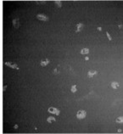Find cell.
<instances>
[{"instance_id": "obj_1", "label": "cell", "mask_w": 123, "mask_h": 134, "mask_svg": "<svg viewBox=\"0 0 123 134\" xmlns=\"http://www.w3.org/2000/svg\"><path fill=\"white\" fill-rule=\"evenodd\" d=\"M87 113L85 110H79L76 114V117L79 119V120H82V119H84L86 117Z\"/></svg>"}, {"instance_id": "obj_2", "label": "cell", "mask_w": 123, "mask_h": 134, "mask_svg": "<svg viewBox=\"0 0 123 134\" xmlns=\"http://www.w3.org/2000/svg\"><path fill=\"white\" fill-rule=\"evenodd\" d=\"M48 111H49L50 114H54V115H59V113H60L59 109H57L54 107H50Z\"/></svg>"}, {"instance_id": "obj_3", "label": "cell", "mask_w": 123, "mask_h": 134, "mask_svg": "<svg viewBox=\"0 0 123 134\" xmlns=\"http://www.w3.org/2000/svg\"><path fill=\"white\" fill-rule=\"evenodd\" d=\"M37 20H42V21H47V20H49V17L43 14H38L37 15Z\"/></svg>"}, {"instance_id": "obj_4", "label": "cell", "mask_w": 123, "mask_h": 134, "mask_svg": "<svg viewBox=\"0 0 123 134\" xmlns=\"http://www.w3.org/2000/svg\"><path fill=\"white\" fill-rule=\"evenodd\" d=\"M4 65L7 66H9V67H10V68L12 69H16V70H19V67L17 66V65L15 64V63H12V62H5L4 63Z\"/></svg>"}, {"instance_id": "obj_5", "label": "cell", "mask_w": 123, "mask_h": 134, "mask_svg": "<svg viewBox=\"0 0 123 134\" xmlns=\"http://www.w3.org/2000/svg\"><path fill=\"white\" fill-rule=\"evenodd\" d=\"M13 25H14L15 28H18L20 26V20H19V19H15L14 20H13Z\"/></svg>"}, {"instance_id": "obj_6", "label": "cell", "mask_w": 123, "mask_h": 134, "mask_svg": "<svg viewBox=\"0 0 123 134\" xmlns=\"http://www.w3.org/2000/svg\"><path fill=\"white\" fill-rule=\"evenodd\" d=\"M110 87H111L112 88H114V89H117V88H119V83H118V82H112V83L110 84Z\"/></svg>"}, {"instance_id": "obj_7", "label": "cell", "mask_w": 123, "mask_h": 134, "mask_svg": "<svg viewBox=\"0 0 123 134\" xmlns=\"http://www.w3.org/2000/svg\"><path fill=\"white\" fill-rule=\"evenodd\" d=\"M82 26H83V24H82V23H78V24H77V25H76V32H79V31H81V29L82 28Z\"/></svg>"}, {"instance_id": "obj_8", "label": "cell", "mask_w": 123, "mask_h": 134, "mask_svg": "<svg viewBox=\"0 0 123 134\" xmlns=\"http://www.w3.org/2000/svg\"><path fill=\"white\" fill-rule=\"evenodd\" d=\"M41 65L42 66H46V65H48L49 64V60H42L41 61Z\"/></svg>"}, {"instance_id": "obj_9", "label": "cell", "mask_w": 123, "mask_h": 134, "mask_svg": "<svg viewBox=\"0 0 123 134\" xmlns=\"http://www.w3.org/2000/svg\"><path fill=\"white\" fill-rule=\"evenodd\" d=\"M96 74H97V71H96V70H94V71H89L88 73V77H93V76H94Z\"/></svg>"}, {"instance_id": "obj_10", "label": "cell", "mask_w": 123, "mask_h": 134, "mask_svg": "<svg viewBox=\"0 0 123 134\" xmlns=\"http://www.w3.org/2000/svg\"><path fill=\"white\" fill-rule=\"evenodd\" d=\"M47 121L49 123H53V122H54V121H55V118H54V117H52V116L48 117Z\"/></svg>"}, {"instance_id": "obj_11", "label": "cell", "mask_w": 123, "mask_h": 134, "mask_svg": "<svg viewBox=\"0 0 123 134\" xmlns=\"http://www.w3.org/2000/svg\"><path fill=\"white\" fill-rule=\"evenodd\" d=\"M88 53H89V49H83L81 50V54L82 55H88Z\"/></svg>"}, {"instance_id": "obj_12", "label": "cell", "mask_w": 123, "mask_h": 134, "mask_svg": "<svg viewBox=\"0 0 123 134\" xmlns=\"http://www.w3.org/2000/svg\"><path fill=\"white\" fill-rule=\"evenodd\" d=\"M76 90H77V88H76V85H73L72 87H71V88H70V91L72 92V93H76Z\"/></svg>"}, {"instance_id": "obj_13", "label": "cell", "mask_w": 123, "mask_h": 134, "mask_svg": "<svg viewBox=\"0 0 123 134\" xmlns=\"http://www.w3.org/2000/svg\"><path fill=\"white\" fill-rule=\"evenodd\" d=\"M122 121H123L122 116H120V117H118V118L116 119V122H117V123H122Z\"/></svg>"}, {"instance_id": "obj_14", "label": "cell", "mask_w": 123, "mask_h": 134, "mask_svg": "<svg viewBox=\"0 0 123 134\" xmlns=\"http://www.w3.org/2000/svg\"><path fill=\"white\" fill-rule=\"evenodd\" d=\"M55 4L58 5V7H61V6H62V3H61L60 1H55Z\"/></svg>"}, {"instance_id": "obj_15", "label": "cell", "mask_w": 123, "mask_h": 134, "mask_svg": "<svg viewBox=\"0 0 123 134\" xmlns=\"http://www.w3.org/2000/svg\"><path fill=\"white\" fill-rule=\"evenodd\" d=\"M106 36H107V37H108V38H109V41H111L112 38H111V37H110V35H109V33L108 32V31H106Z\"/></svg>"}, {"instance_id": "obj_16", "label": "cell", "mask_w": 123, "mask_h": 134, "mask_svg": "<svg viewBox=\"0 0 123 134\" xmlns=\"http://www.w3.org/2000/svg\"><path fill=\"white\" fill-rule=\"evenodd\" d=\"M18 128V125H15V129H17Z\"/></svg>"}, {"instance_id": "obj_17", "label": "cell", "mask_w": 123, "mask_h": 134, "mask_svg": "<svg viewBox=\"0 0 123 134\" xmlns=\"http://www.w3.org/2000/svg\"><path fill=\"white\" fill-rule=\"evenodd\" d=\"M98 31H101L102 28H101V27H98Z\"/></svg>"}, {"instance_id": "obj_18", "label": "cell", "mask_w": 123, "mask_h": 134, "mask_svg": "<svg viewBox=\"0 0 123 134\" xmlns=\"http://www.w3.org/2000/svg\"><path fill=\"white\" fill-rule=\"evenodd\" d=\"M122 132V131H121V129H119V130H118V132Z\"/></svg>"}]
</instances>
